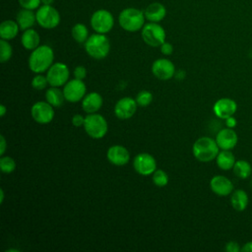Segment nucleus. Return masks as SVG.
Segmentation results:
<instances>
[{
    "label": "nucleus",
    "instance_id": "f257e3e1",
    "mask_svg": "<svg viewBox=\"0 0 252 252\" xmlns=\"http://www.w3.org/2000/svg\"><path fill=\"white\" fill-rule=\"evenodd\" d=\"M53 49L46 44H42L33 49L29 57V68L35 74L47 71L53 64Z\"/></svg>",
    "mask_w": 252,
    "mask_h": 252
},
{
    "label": "nucleus",
    "instance_id": "f03ea898",
    "mask_svg": "<svg viewBox=\"0 0 252 252\" xmlns=\"http://www.w3.org/2000/svg\"><path fill=\"white\" fill-rule=\"evenodd\" d=\"M193 156L196 159L202 162H209L216 159L220 148L216 142V139L211 137H201L197 139L192 147Z\"/></svg>",
    "mask_w": 252,
    "mask_h": 252
},
{
    "label": "nucleus",
    "instance_id": "7ed1b4c3",
    "mask_svg": "<svg viewBox=\"0 0 252 252\" xmlns=\"http://www.w3.org/2000/svg\"><path fill=\"white\" fill-rule=\"evenodd\" d=\"M145 21L146 18L144 11L133 7L123 9L118 16L119 26L129 32H135L142 30L145 25Z\"/></svg>",
    "mask_w": 252,
    "mask_h": 252
},
{
    "label": "nucleus",
    "instance_id": "20e7f679",
    "mask_svg": "<svg viewBox=\"0 0 252 252\" xmlns=\"http://www.w3.org/2000/svg\"><path fill=\"white\" fill-rule=\"evenodd\" d=\"M84 44L86 52L97 60L105 58L110 51V41L104 33H93Z\"/></svg>",
    "mask_w": 252,
    "mask_h": 252
},
{
    "label": "nucleus",
    "instance_id": "39448f33",
    "mask_svg": "<svg viewBox=\"0 0 252 252\" xmlns=\"http://www.w3.org/2000/svg\"><path fill=\"white\" fill-rule=\"evenodd\" d=\"M84 129L86 133L94 138L100 139L105 136L108 130L107 121L105 118L98 113H91L85 117Z\"/></svg>",
    "mask_w": 252,
    "mask_h": 252
},
{
    "label": "nucleus",
    "instance_id": "423d86ee",
    "mask_svg": "<svg viewBox=\"0 0 252 252\" xmlns=\"http://www.w3.org/2000/svg\"><path fill=\"white\" fill-rule=\"evenodd\" d=\"M36 23L42 29L52 30L60 24V14L52 5H40L35 12Z\"/></svg>",
    "mask_w": 252,
    "mask_h": 252
},
{
    "label": "nucleus",
    "instance_id": "0eeeda50",
    "mask_svg": "<svg viewBox=\"0 0 252 252\" xmlns=\"http://www.w3.org/2000/svg\"><path fill=\"white\" fill-rule=\"evenodd\" d=\"M141 35L144 42L152 47L160 46L165 41V31L158 23L149 22L145 24Z\"/></svg>",
    "mask_w": 252,
    "mask_h": 252
},
{
    "label": "nucleus",
    "instance_id": "6e6552de",
    "mask_svg": "<svg viewBox=\"0 0 252 252\" xmlns=\"http://www.w3.org/2000/svg\"><path fill=\"white\" fill-rule=\"evenodd\" d=\"M90 24L95 32L106 34L114 26V18L108 10L98 9L93 13Z\"/></svg>",
    "mask_w": 252,
    "mask_h": 252
},
{
    "label": "nucleus",
    "instance_id": "1a4fd4ad",
    "mask_svg": "<svg viewBox=\"0 0 252 252\" xmlns=\"http://www.w3.org/2000/svg\"><path fill=\"white\" fill-rule=\"evenodd\" d=\"M70 72L66 64L62 62L53 63L47 70L46 78L51 87H61L69 80Z\"/></svg>",
    "mask_w": 252,
    "mask_h": 252
},
{
    "label": "nucleus",
    "instance_id": "9d476101",
    "mask_svg": "<svg viewBox=\"0 0 252 252\" xmlns=\"http://www.w3.org/2000/svg\"><path fill=\"white\" fill-rule=\"evenodd\" d=\"M87 87L83 80L73 79L68 81L63 88L65 99L70 102H78L86 95Z\"/></svg>",
    "mask_w": 252,
    "mask_h": 252
},
{
    "label": "nucleus",
    "instance_id": "9b49d317",
    "mask_svg": "<svg viewBox=\"0 0 252 252\" xmlns=\"http://www.w3.org/2000/svg\"><path fill=\"white\" fill-rule=\"evenodd\" d=\"M31 114L33 120L39 124H47L54 118L53 106L47 101H37L32 104Z\"/></svg>",
    "mask_w": 252,
    "mask_h": 252
},
{
    "label": "nucleus",
    "instance_id": "f8f14e48",
    "mask_svg": "<svg viewBox=\"0 0 252 252\" xmlns=\"http://www.w3.org/2000/svg\"><path fill=\"white\" fill-rule=\"evenodd\" d=\"M133 167L140 175L148 176L153 174L157 169V161L152 155L141 153L134 158Z\"/></svg>",
    "mask_w": 252,
    "mask_h": 252
},
{
    "label": "nucleus",
    "instance_id": "ddd939ff",
    "mask_svg": "<svg viewBox=\"0 0 252 252\" xmlns=\"http://www.w3.org/2000/svg\"><path fill=\"white\" fill-rule=\"evenodd\" d=\"M152 72L154 76L161 81L170 80L175 74L174 64L166 58H159L154 61L152 65Z\"/></svg>",
    "mask_w": 252,
    "mask_h": 252
},
{
    "label": "nucleus",
    "instance_id": "4468645a",
    "mask_svg": "<svg viewBox=\"0 0 252 252\" xmlns=\"http://www.w3.org/2000/svg\"><path fill=\"white\" fill-rule=\"evenodd\" d=\"M237 110V103L234 99L229 97H221L218 99L213 105V111L218 118L225 120L233 116Z\"/></svg>",
    "mask_w": 252,
    "mask_h": 252
},
{
    "label": "nucleus",
    "instance_id": "2eb2a0df",
    "mask_svg": "<svg viewBox=\"0 0 252 252\" xmlns=\"http://www.w3.org/2000/svg\"><path fill=\"white\" fill-rule=\"evenodd\" d=\"M137 106H138V103L136 99L129 96L122 97L115 103L114 114L117 118L121 120L129 119L135 114L137 110Z\"/></svg>",
    "mask_w": 252,
    "mask_h": 252
},
{
    "label": "nucleus",
    "instance_id": "dca6fc26",
    "mask_svg": "<svg viewBox=\"0 0 252 252\" xmlns=\"http://www.w3.org/2000/svg\"><path fill=\"white\" fill-rule=\"evenodd\" d=\"M238 141V136L233 128L225 127L216 135V142L220 150H232Z\"/></svg>",
    "mask_w": 252,
    "mask_h": 252
},
{
    "label": "nucleus",
    "instance_id": "f3484780",
    "mask_svg": "<svg viewBox=\"0 0 252 252\" xmlns=\"http://www.w3.org/2000/svg\"><path fill=\"white\" fill-rule=\"evenodd\" d=\"M210 188L218 196H228L233 191V184L224 175H215L210 180Z\"/></svg>",
    "mask_w": 252,
    "mask_h": 252
},
{
    "label": "nucleus",
    "instance_id": "a211bd4d",
    "mask_svg": "<svg viewBox=\"0 0 252 252\" xmlns=\"http://www.w3.org/2000/svg\"><path fill=\"white\" fill-rule=\"evenodd\" d=\"M106 158L109 162L114 165L122 166L129 162L130 160V153L128 150L120 145H114L107 150Z\"/></svg>",
    "mask_w": 252,
    "mask_h": 252
},
{
    "label": "nucleus",
    "instance_id": "6ab92c4d",
    "mask_svg": "<svg viewBox=\"0 0 252 252\" xmlns=\"http://www.w3.org/2000/svg\"><path fill=\"white\" fill-rule=\"evenodd\" d=\"M145 18L149 22L159 23L166 16V8L159 2H153L149 4L144 10Z\"/></svg>",
    "mask_w": 252,
    "mask_h": 252
},
{
    "label": "nucleus",
    "instance_id": "aec40b11",
    "mask_svg": "<svg viewBox=\"0 0 252 252\" xmlns=\"http://www.w3.org/2000/svg\"><path fill=\"white\" fill-rule=\"evenodd\" d=\"M102 96L96 92H92L84 96L82 101V108L89 114L95 113L102 106Z\"/></svg>",
    "mask_w": 252,
    "mask_h": 252
},
{
    "label": "nucleus",
    "instance_id": "412c9836",
    "mask_svg": "<svg viewBox=\"0 0 252 252\" xmlns=\"http://www.w3.org/2000/svg\"><path fill=\"white\" fill-rule=\"evenodd\" d=\"M16 22L18 23L21 31H26L33 27L36 23V16L33 10H28L22 8L16 15Z\"/></svg>",
    "mask_w": 252,
    "mask_h": 252
},
{
    "label": "nucleus",
    "instance_id": "4be33fe9",
    "mask_svg": "<svg viewBox=\"0 0 252 252\" xmlns=\"http://www.w3.org/2000/svg\"><path fill=\"white\" fill-rule=\"evenodd\" d=\"M249 203L248 194L243 189L233 190L230 194V204L231 207L237 212H243Z\"/></svg>",
    "mask_w": 252,
    "mask_h": 252
},
{
    "label": "nucleus",
    "instance_id": "5701e85b",
    "mask_svg": "<svg viewBox=\"0 0 252 252\" xmlns=\"http://www.w3.org/2000/svg\"><path fill=\"white\" fill-rule=\"evenodd\" d=\"M40 36L38 32L33 29H28L23 32L21 35V43L27 50H33L39 46Z\"/></svg>",
    "mask_w": 252,
    "mask_h": 252
},
{
    "label": "nucleus",
    "instance_id": "b1692460",
    "mask_svg": "<svg viewBox=\"0 0 252 252\" xmlns=\"http://www.w3.org/2000/svg\"><path fill=\"white\" fill-rule=\"evenodd\" d=\"M20 31L18 23L14 20H5L0 25V37L1 39L11 40L15 38Z\"/></svg>",
    "mask_w": 252,
    "mask_h": 252
},
{
    "label": "nucleus",
    "instance_id": "393cba45",
    "mask_svg": "<svg viewBox=\"0 0 252 252\" xmlns=\"http://www.w3.org/2000/svg\"><path fill=\"white\" fill-rule=\"evenodd\" d=\"M236 159L233 153L230 150H221L219 152L216 162L219 168L221 170H229L232 169Z\"/></svg>",
    "mask_w": 252,
    "mask_h": 252
},
{
    "label": "nucleus",
    "instance_id": "a878e982",
    "mask_svg": "<svg viewBox=\"0 0 252 252\" xmlns=\"http://www.w3.org/2000/svg\"><path fill=\"white\" fill-rule=\"evenodd\" d=\"M45 98L53 107H59L63 104L65 96L63 91L58 89V87H50L45 93Z\"/></svg>",
    "mask_w": 252,
    "mask_h": 252
},
{
    "label": "nucleus",
    "instance_id": "bb28decb",
    "mask_svg": "<svg viewBox=\"0 0 252 252\" xmlns=\"http://www.w3.org/2000/svg\"><path fill=\"white\" fill-rule=\"evenodd\" d=\"M233 173L240 179L248 178L252 173V166L251 164L245 159H238L235 161L232 167Z\"/></svg>",
    "mask_w": 252,
    "mask_h": 252
},
{
    "label": "nucleus",
    "instance_id": "cd10ccee",
    "mask_svg": "<svg viewBox=\"0 0 252 252\" xmlns=\"http://www.w3.org/2000/svg\"><path fill=\"white\" fill-rule=\"evenodd\" d=\"M71 34L74 40L78 43H85L90 36L87 26L82 23H78L73 26L71 30Z\"/></svg>",
    "mask_w": 252,
    "mask_h": 252
},
{
    "label": "nucleus",
    "instance_id": "c85d7f7f",
    "mask_svg": "<svg viewBox=\"0 0 252 252\" xmlns=\"http://www.w3.org/2000/svg\"><path fill=\"white\" fill-rule=\"evenodd\" d=\"M13 54L12 45L9 43V40L1 39L0 40V61L2 63L7 62L11 59Z\"/></svg>",
    "mask_w": 252,
    "mask_h": 252
},
{
    "label": "nucleus",
    "instance_id": "c756f323",
    "mask_svg": "<svg viewBox=\"0 0 252 252\" xmlns=\"http://www.w3.org/2000/svg\"><path fill=\"white\" fill-rule=\"evenodd\" d=\"M0 168L3 173H11L16 168V161L8 156H2L0 158Z\"/></svg>",
    "mask_w": 252,
    "mask_h": 252
},
{
    "label": "nucleus",
    "instance_id": "7c9ffc66",
    "mask_svg": "<svg viewBox=\"0 0 252 252\" xmlns=\"http://www.w3.org/2000/svg\"><path fill=\"white\" fill-rule=\"evenodd\" d=\"M153 182L158 187H163L168 183V176L166 172L162 169H156L153 173Z\"/></svg>",
    "mask_w": 252,
    "mask_h": 252
},
{
    "label": "nucleus",
    "instance_id": "2f4dec72",
    "mask_svg": "<svg viewBox=\"0 0 252 252\" xmlns=\"http://www.w3.org/2000/svg\"><path fill=\"white\" fill-rule=\"evenodd\" d=\"M136 101L140 106H148L153 101V94L148 91H141L136 96Z\"/></svg>",
    "mask_w": 252,
    "mask_h": 252
},
{
    "label": "nucleus",
    "instance_id": "473e14b6",
    "mask_svg": "<svg viewBox=\"0 0 252 252\" xmlns=\"http://www.w3.org/2000/svg\"><path fill=\"white\" fill-rule=\"evenodd\" d=\"M48 84V81H47V78L40 75V74H37L36 76L33 77V79L32 80V86L33 89L35 90H38V91H41V90H44L46 88Z\"/></svg>",
    "mask_w": 252,
    "mask_h": 252
},
{
    "label": "nucleus",
    "instance_id": "72a5a7b5",
    "mask_svg": "<svg viewBox=\"0 0 252 252\" xmlns=\"http://www.w3.org/2000/svg\"><path fill=\"white\" fill-rule=\"evenodd\" d=\"M21 8L28 10H37L41 4L40 0H18Z\"/></svg>",
    "mask_w": 252,
    "mask_h": 252
},
{
    "label": "nucleus",
    "instance_id": "f704fd0d",
    "mask_svg": "<svg viewBox=\"0 0 252 252\" xmlns=\"http://www.w3.org/2000/svg\"><path fill=\"white\" fill-rule=\"evenodd\" d=\"M74 77L76 79H79V80H84L87 76V69L84 67V66H77L75 69H74Z\"/></svg>",
    "mask_w": 252,
    "mask_h": 252
},
{
    "label": "nucleus",
    "instance_id": "c9c22d12",
    "mask_svg": "<svg viewBox=\"0 0 252 252\" xmlns=\"http://www.w3.org/2000/svg\"><path fill=\"white\" fill-rule=\"evenodd\" d=\"M224 249L227 252H239V251H241V247L239 246V244L236 241H232V240L228 241L225 244Z\"/></svg>",
    "mask_w": 252,
    "mask_h": 252
},
{
    "label": "nucleus",
    "instance_id": "e433bc0d",
    "mask_svg": "<svg viewBox=\"0 0 252 252\" xmlns=\"http://www.w3.org/2000/svg\"><path fill=\"white\" fill-rule=\"evenodd\" d=\"M159 47H160V52H161L163 55H170V54H172V52H173V46H172V44L169 43V42L164 41Z\"/></svg>",
    "mask_w": 252,
    "mask_h": 252
},
{
    "label": "nucleus",
    "instance_id": "4c0bfd02",
    "mask_svg": "<svg viewBox=\"0 0 252 252\" xmlns=\"http://www.w3.org/2000/svg\"><path fill=\"white\" fill-rule=\"evenodd\" d=\"M84 123H85V117L81 114H75L73 117H72V124L75 126V127H81V126H84Z\"/></svg>",
    "mask_w": 252,
    "mask_h": 252
},
{
    "label": "nucleus",
    "instance_id": "58836bf2",
    "mask_svg": "<svg viewBox=\"0 0 252 252\" xmlns=\"http://www.w3.org/2000/svg\"><path fill=\"white\" fill-rule=\"evenodd\" d=\"M1 139V142H0V156H3L5 151H6V147H7V143H6V140H5V137L3 135H1L0 137Z\"/></svg>",
    "mask_w": 252,
    "mask_h": 252
},
{
    "label": "nucleus",
    "instance_id": "ea45409f",
    "mask_svg": "<svg viewBox=\"0 0 252 252\" xmlns=\"http://www.w3.org/2000/svg\"><path fill=\"white\" fill-rule=\"evenodd\" d=\"M236 123L237 122H236V120H235V118L233 116H230V117L225 119V125L227 127H229V128H233L236 125Z\"/></svg>",
    "mask_w": 252,
    "mask_h": 252
},
{
    "label": "nucleus",
    "instance_id": "a19ab883",
    "mask_svg": "<svg viewBox=\"0 0 252 252\" xmlns=\"http://www.w3.org/2000/svg\"><path fill=\"white\" fill-rule=\"evenodd\" d=\"M242 252H252V241L246 242L242 247H241Z\"/></svg>",
    "mask_w": 252,
    "mask_h": 252
},
{
    "label": "nucleus",
    "instance_id": "79ce46f5",
    "mask_svg": "<svg viewBox=\"0 0 252 252\" xmlns=\"http://www.w3.org/2000/svg\"><path fill=\"white\" fill-rule=\"evenodd\" d=\"M185 76H186V73H185V71L184 70H178V71H176L175 72V74H174V77L177 79V80H183L184 78H185Z\"/></svg>",
    "mask_w": 252,
    "mask_h": 252
},
{
    "label": "nucleus",
    "instance_id": "37998d69",
    "mask_svg": "<svg viewBox=\"0 0 252 252\" xmlns=\"http://www.w3.org/2000/svg\"><path fill=\"white\" fill-rule=\"evenodd\" d=\"M6 111H7L6 106H5L4 104H2V105L0 106V115L3 117V116L5 115V113H6Z\"/></svg>",
    "mask_w": 252,
    "mask_h": 252
},
{
    "label": "nucleus",
    "instance_id": "c03bdc74",
    "mask_svg": "<svg viewBox=\"0 0 252 252\" xmlns=\"http://www.w3.org/2000/svg\"><path fill=\"white\" fill-rule=\"evenodd\" d=\"M42 5H52L55 0H40Z\"/></svg>",
    "mask_w": 252,
    "mask_h": 252
},
{
    "label": "nucleus",
    "instance_id": "a18cd8bd",
    "mask_svg": "<svg viewBox=\"0 0 252 252\" xmlns=\"http://www.w3.org/2000/svg\"><path fill=\"white\" fill-rule=\"evenodd\" d=\"M0 193H1L0 202H1V203H3V201H4V190H3V189H1V190H0Z\"/></svg>",
    "mask_w": 252,
    "mask_h": 252
}]
</instances>
